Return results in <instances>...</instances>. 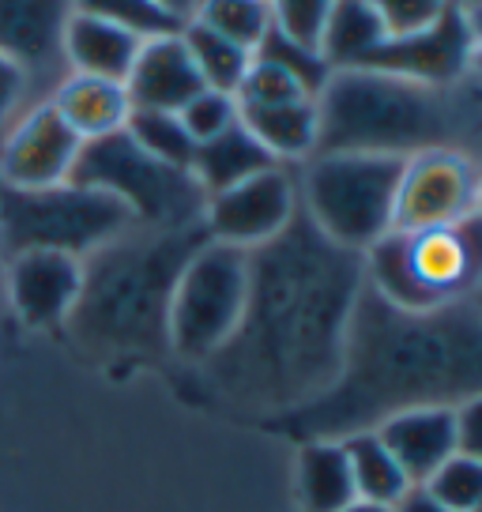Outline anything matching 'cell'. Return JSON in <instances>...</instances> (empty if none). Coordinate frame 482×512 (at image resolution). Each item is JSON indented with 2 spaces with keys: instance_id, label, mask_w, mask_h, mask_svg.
I'll return each instance as SVG.
<instances>
[{
  "instance_id": "6da1fadb",
  "label": "cell",
  "mask_w": 482,
  "mask_h": 512,
  "mask_svg": "<svg viewBox=\"0 0 482 512\" xmlns=\"http://www.w3.org/2000/svg\"><path fill=\"white\" fill-rule=\"evenodd\" d=\"M362 283V253L324 238L298 200L290 223L249 249L238 328L200 362L211 396L257 422L324 396L343 369L347 324Z\"/></svg>"
},
{
  "instance_id": "7a4b0ae2",
  "label": "cell",
  "mask_w": 482,
  "mask_h": 512,
  "mask_svg": "<svg viewBox=\"0 0 482 512\" xmlns=\"http://www.w3.org/2000/svg\"><path fill=\"white\" fill-rule=\"evenodd\" d=\"M482 396V313L445 302L400 309L362 283L347 324L343 369L313 403L260 422L290 441H347L415 407H460Z\"/></svg>"
},
{
  "instance_id": "3957f363",
  "label": "cell",
  "mask_w": 482,
  "mask_h": 512,
  "mask_svg": "<svg viewBox=\"0 0 482 512\" xmlns=\"http://www.w3.org/2000/svg\"><path fill=\"white\" fill-rule=\"evenodd\" d=\"M211 241L208 226H132L83 260L72 336L106 358H162L170 351V302L185 264Z\"/></svg>"
},
{
  "instance_id": "277c9868",
  "label": "cell",
  "mask_w": 482,
  "mask_h": 512,
  "mask_svg": "<svg viewBox=\"0 0 482 512\" xmlns=\"http://www.w3.org/2000/svg\"><path fill=\"white\" fill-rule=\"evenodd\" d=\"M445 102L434 87L370 68H336L317 95V155L411 159L445 140Z\"/></svg>"
},
{
  "instance_id": "5b68a950",
  "label": "cell",
  "mask_w": 482,
  "mask_h": 512,
  "mask_svg": "<svg viewBox=\"0 0 482 512\" xmlns=\"http://www.w3.org/2000/svg\"><path fill=\"white\" fill-rule=\"evenodd\" d=\"M68 181L83 189L110 192L113 200H121L132 211L136 226H155V230L204 223L208 208V196L196 185L193 170H177L147 155L125 128L87 140Z\"/></svg>"
},
{
  "instance_id": "8992f818",
  "label": "cell",
  "mask_w": 482,
  "mask_h": 512,
  "mask_svg": "<svg viewBox=\"0 0 482 512\" xmlns=\"http://www.w3.org/2000/svg\"><path fill=\"white\" fill-rule=\"evenodd\" d=\"M400 155H317L306 170L302 208L324 238L366 253L396 223Z\"/></svg>"
},
{
  "instance_id": "52a82bcc",
  "label": "cell",
  "mask_w": 482,
  "mask_h": 512,
  "mask_svg": "<svg viewBox=\"0 0 482 512\" xmlns=\"http://www.w3.org/2000/svg\"><path fill=\"white\" fill-rule=\"evenodd\" d=\"M132 211L110 192L83 185H49V189H4L0 192V234L8 253H68L87 260L102 245L132 230Z\"/></svg>"
},
{
  "instance_id": "ba28073f",
  "label": "cell",
  "mask_w": 482,
  "mask_h": 512,
  "mask_svg": "<svg viewBox=\"0 0 482 512\" xmlns=\"http://www.w3.org/2000/svg\"><path fill=\"white\" fill-rule=\"evenodd\" d=\"M249 290V249L208 241L185 264L170 302V351L204 362L234 336Z\"/></svg>"
},
{
  "instance_id": "9c48e42d",
  "label": "cell",
  "mask_w": 482,
  "mask_h": 512,
  "mask_svg": "<svg viewBox=\"0 0 482 512\" xmlns=\"http://www.w3.org/2000/svg\"><path fill=\"white\" fill-rule=\"evenodd\" d=\"M482 174L445 147L418 151L403 162L400 192H396V223L392 230H437L460 223L464 215L479 211Z\"/></svg>"
},
{
  "instance_id": "30bf717a",
  "label": "cell",
  "mask_w": 482,
  "mask_h": 512,
  "mask_svg": "<svg viewBox=\"0 0 482 512\" xmlns=\"http://www.w3.org/2000/svg\"><path fill=\"white\" fill-rule=\"evenodd\" d=\"M467 53H471V23H467L460 4L445 0V8L426 27L407 34H388L381 46H373L358 61V68L437 87V83H452L464 72Z\"/></svg>"
},
{
  "instance_id": "8fae6325",
  "label": "cell",
  "mask_w": 482,
  "mask_h": 512,
  "mask_svg": "<svg viewBox=\"0 0 482 512\" xmlns=\"http://www.w3.org/2000/svg\"><path fill=\"white\" fill-rule=\"evenodd\" d=\"M294 208H298L294 181L283 166H275V170H264L234 189L211 196L204 208V226H208L211 241L257 249L290 223Z\"/></svg>"
},
{
  "instance_id": "7c38bea8",
  "label": "cell",
  "mask_w": 482,
  "mask_h": 512,
  "mask_svg": "<svg viewBox=\"0 0 482 512\" xmlns=\"http://www.w3.org/2000/svg\"><path fill=\"white\" fill-rule=\"evenodd\" d=\"M83 140L65 125V117L42 102L27 110L0 147V174L8 189H49L72 177Z\"/></svg>"
},
{
  "instance_id": "4fadbf2b",
  "label": "cell",
  "mask_w": 482,
  "mask_h": 512,
  "mask_svg": "<svg viewBox=\"0 0 482 512\" xmlns=\"http://www.w3.org/2000/svg\"><path fill=\"white\" fill-rule=\"evenodd\" d=\"M83 287V260L68 253H12L8 268V294L23 324L31 328H57L72 317Z\"/></svg>"
},
{
  "instance_id": "5bb4252c",
  "label": "cell",
  "mask_w": 482,
  "mask_h": 512,
  "mask_svg": "<svg viewBox=\"0 0 482 512\" xmlns=\"http://www.w3.org/2000/svg\"><path fill=\"white\" fill-rule=\"evenodd\" d=\"M125 91H129L132 110L162 113H177L185 102H193L204 91V80H200L193 57L181 42V34L147 38L140 53H136Z\"/></svg>"
},
{
  "instance_id": "9a60e30c",
  "label": "cell",
  "mask_w": 482,
  "mask_h": 512,
  "mask_svg": "<svg viewBox=\"0 0 482 512\" xmlns=\"http://www.w3.org/2000/svg\"><path fill=\"white\" fill-rule=\"evenodd\" d=\"M72 0H0V53L34 76L65 61Z\"/></svg>"
},
{
  "instance_id": "2e32d148",
  "label": "cell",
  "mask_w": 482,
  "mask_h": 512,
  "mask_svg": "<svg viewBox=\"0 0 482 512\" xmlns=\"http://www.w3.org/2000/svg\"><path fill=\"white\" fill-rule=\"evenodd\" d=\"M373 433L396 456V464L403 467L411 486H422L456 452V407L400 411V415L385 418Z\"/></svg>"
},
{
  "instance_id": "e0dca14e",
  "label": "cell",
  "mask_w": 482,
  "mask_h": 512,
  "mask_svg": "<svg viewBox=\"0 0 482 512\" xmlns=\"http://www.w3.org/2000/svg\"><path fill=\"white\" fill-rule=\"evenodd\" d=\"M144 46L140 34L125 31L106 19L72 12L65 27V64L76 76H95V80L125 83L136 64V53Z\"/></svg>"
},
{
  "instance_id": "ac0fdd59",
  "label": "cell",
  "mask_w": 482,
  "mask_h": 512,
  "mask_svg": "<svg viewBox=\"0 0 482 512\" xmlns=\"http://www.w3.org/2000/svg\"><path fill=\"white\" fill-rule=\"evenodd\" d=\"M49 102H53V110L65 117V125L80 136L83 144L98 140V136H110V132H121V128L129 125L132 113L125 83L76 76V72H68L65 80L57 83V91H53Z\"/></svg>"
},
{
  "instance_id": "d6986e66",
  "label": "cell",
  "mask_w": 482,
  "mask_h": 512,
  "mask_svg": "<svg viewBox=\"0 0 482 512\" xmlns=\"http://www.w3.org/2000/svg\"><path fill=\"white\" fill-rule=\"evenodd\" d=\"M275 166H279V159H275L272 151L260 144L241 121H234L226 132L211 136L208 144H196L189 170H193L196 185L204 189V196L211 200V196L234 189L241 181L264 174V170H275Z\"/></svg>"
},
{
  "instance_id": "ffe728a7",
  "label": "cell",
  "mask_w": 482,
  "mask_h": 512,
  "mask_svg": "<svg viewBox=\"0 0 482 512\" xmlns=\"http://www.w3.org/2000/svg\"><path fill=\"white\" fill-rule=\"evenodd\" d=\"M294 497L302 512H343L354 497V475L343 441H306L298 452Z\"/></svg>"
},
{
  "instance_id": "44dd1931",
  "label": "cell",
  "mask_w": 482,
  "mask_h": 512,
  "mask_svg": "<svg viewBox=\"0 0 482 512\" xmlns=\"http://www.w3.org/2000/svg\"><path fill=\"white\" fill-rule=\"evenodd\" d=\"M238 121L275 159H302L317 151V98L275 102V106H245L238 102Z\"/></svg>"
},
{
  "instance_id": "7402d4cb",
  "label": "cell",
  "mask_w": 482,
  "mask_h": 512,
  "mask_svg": "<svg viewBox=\"0 0 482 512\" xmlns=\"http://www.w3.org/2000/svg\"><path fill=\"white\" fill-rule=\"evenodd\" d=\"M388 38L385 19L373 12L366 0H332L321 31V57L328 68H358V61Z\"/></svg>"
},
{
  "instance_id": "603a6c76",
  "label": "cell",
  "mask_w": 482,
  "mask_h": 512,
  "mask_svg": "<svg viewBox=\"0 0 482 512\" xmlns=\"http://www.w3.org/2000/svg\"><path fill=\"white\" fill-rule=\"evenodd\" d=\"M347 448V460H351V475H354V494L362 501H373V505H396L407 490H411V479L403 475V467L396 464V456L381 445L377 433H354L343 441Z\"/></svg>"
},
{
  "instance_id": "cb8c5ba5",
  "label": "cell",
  "mask_w": 482,
  "mask_h": 512,
  "mask_svg": "<svg viewBox=\"0 0 482 512\" xmlns=\"http://www.w3.org/2000/svg\"><path fill=\"white\" fill-rule=\"evenodd\" d=\"M181 42L189 49V57H193L204 87L223 91V95H234V91H238L241 80H245V72H249V64H253V53H249V49L223 38V34L204 27V23H196V19H189V23L181 27Z\"/></svg>"
},
{
  "instance_id": "d4e9b609",
  "label": "cell",
  "mask_w": 482,
  "mask_h": 512,
  "mask_svg": "<svg viewBox=\"0 0 482 512\" xmlns=\"http://www.w3.org/2000/svg\"><path fill=\"white\" fill-rule=\"evenodd\" d=\"M125 132L144 147L147 155H155V159L166 162V166H177V170H189V166H193L196 144H193V136L185 132L177 113L132 110Z\"/></svg>"
},
{
  "instance_id": "484cf974",
  "label": "cell",
  "mask_w": 482,
  "mask_h": 512,
  "mask_svg": "<svg viewBox=\"0 0 482 512\" xmlns=\"http://www.w3.org/2000/svg\"><path fill=\"white\" fill-rule=\"evenodd\" d=\"M193 19L253 53L272 27V8L268 0H200Z\"/></svg>"
},
{
  "instance_id": "4316f807",
  "label": "cell",
  "mask_w": 482,
  "mask_h": 512,
  "mask_svg": "<svg viewBox=\"0 0 482 512\" xmlns=\"http://www.w3.org/2000/svg\"><path fill=\"white\" fill-rule=\"evenodd\" d=\"M253 61H264V64L283 68V72H287L290 80L298 83L309 98L321 95V87L328 83V76H332V68H328V61L321 57V49L298 46V42H294V38H287V34L279 31L275 23L268 27V34L260 38V46L253 49Z\"/></svg>"
},
{
  "instance_id": "83f0119b",
  "label": "cell",
  "mask_w": 482,
  "mask_h": 512,
  "mask_svg": "<svg viewBox=\"0 0 482 512\" xmlns=\"http://www.w3.org/2000/svg\"><path fill=\"white\" fill-rule=\"evenodd\" d=\"M72 12L117 23L125 31L140 34L144 42L162 38V34H181V27H185V19L166 12L159 0H72Z\"/></svg>"
},
{
  "instance_id": "f1b7e54d",
  "label": "cell",
  "mask_w": 482,
  "mask_h": 512,
  "mask_svg": "<svg viewBox=\"0 0 482 512\" xmlns=\"http://www.w3.org/2000/svg\"><path fill=\"white\" fill-rule=\"evenodd\" d=\"M430 494L452 512H471L482 501V460L452 452L430 479L422 482Z\"/></svg>"
},
{
  "instance_id": "f546056e",
  "label": "cell",
  "mask_w": 482,
  "mask_h": 512,
  "mask_svg": "<svg viewBox=\"0 0 482 512\" xmlns=\"http://www.w3.org/2000/svg\"><path fill=\"white\" fill-rule=\"evenodd\" d=\"M177 117H181L185 132L193 136V144H208L211 136H219V132H226V128L238 121V102H234V95L204 87L193 102H185L177 110Z\"/></svg>"
},
{
  "instance_id": "4dcf8cb0",
  "label": "cell",
  "mask_w": 482,
  "mask_h": 512,
  "mask_svg": "<svg viewBox=\"0 0 482 512\" xmlns=\"http://www.w3.org/2000/svg\"><path fill=\"white\" fill-rule=\"evenodd\" d=\"M268 8H272L275 27L287 34V38H294L298 46L306 49L321 46V31L332 0H268Z\"/></svg>"
},
{
  "instance_id": "1f68e13d",
  "label": "cell",
  "mask_w": 482,
  "mask_h": 512,
  "mask_svg": "<svg viewBox=\"0 0 482 512\" xmlns=\"http://www.w3.org/2000/svg\"><path fill=\"white\" fill-rule=\"evenodd\" d=\"M366 4L385 19L388 34L418 31L445 8V0H366Z\"/></svg>"
},
{
  "instance_id": "d6a6232c",
  "label": "cell",
  "mask_w": 482,
  "mask_h": 512,
  "mask_svg": "<svg viewBox=\"0 0 482 512\" xmlns=\"http://www.w3.org/2000/svg\"><path fill=\"white\" fill-rule=\"evenodd\" d=\"M456 452L482 460V396L456 407Z\"/></svg>"
},
{
  "instance_id": "836d02e7",
  "label": "cell",
  "mask_w": 482,
  "mask_h": 512,
  "mask_svg": "<svg viewBox=\"0 0 482 512\" xmlns=\"http://www.w3.org/2000/svg\"><path fill=\"white\" fill-rule=\"evenodd\" d=\"M27 83H31V76H27L12 57H4V53H0V121H4V117L23 102Z\"/></svg>"
},
{
  "instance_id": "e575fe53",
  "label": "cell",
  "mask_w": 482,
  "mask_h": 512,
  "mask_svg": "<svg viewBox=\"0 0 482 512\" xmlns=\"http://www.w3.org/2000/svg\"><path fill=\"white\" fill-rule=\"evenodd\" d=\"M392 512H452V509H445L426 486H411V490L392 505Z\"/></svg>"
},
{
  "instance_id": "d590c367",
  "label": "cell",
  "mask_w": 482,
  "mask_h": 512,
  "mask_svg": "<svg viewBox=\"0 0 482 512\" xmlns=\"http://www.w3.org/2000/svg\"><path fill=\"white\" fill-rule=\"evenodd\" d=\"M162 8H166V12H174L177 19H185V23H189V19H193V12H196V4H200V0H159Z\"/></svg>"
},
{
  "instance_id": "8d00e7d4",
  "label": "cell",
  "mask_w": 482,
  "mask_h": 512,
  "mask_svg": "<svg viewBox=\"0 0 482 512\" xmlns=\"http://www.w3.org/2000/svg\"><path fill=\"white\" fill-rule=\"evenodd\" d=\"M343 512H392V509H388V505H373V501H362V497H354V501Z\"/></svg>"
},
{
  "instance_id": "74e56055",
  "label": "cell",
  "mask_w": 482,
  "mask_h": 512,
  "mask_svg": "<svg viewBox=\"0 0 482 512\" xmlns=\"http://www.w3.org/2000/svg\"><path fill=\"white\" fill-rule=\"evenodd\" d=\"M467 302H471V305H475V309L482 313V279H479V287H475L471 294H467Z\"/></svg>"
},
{
  "instance_id": "f35d334b",
  "label": "cell",
  "mask_w": 482,
  "mask_h": 512,
  "mask_svg": "<svg viewBox=\"0 0 482 512\" xmlns=\"http://www.w3.org/2000/svg\"><path fill=\"white\" fill-rule=\"evenodd\" d=\"M471 512H482V501H479V505H475V509H471Z\"/></svg>"
},
{
  "instance_id": "ab89813d",
  "label": "cell",
  "mask_w": 482,
  "mask_h": 512,
  "mask_svg": "<svg viewBox=\"0 0 482 512\" xmlns=\"http://www.w3.org/2000/svg\"><path fill=\"white\" fill-rule=\"evenodd\" d=\"M479 211H482V189H479Z\"/></svg>"
}]
</instances>
